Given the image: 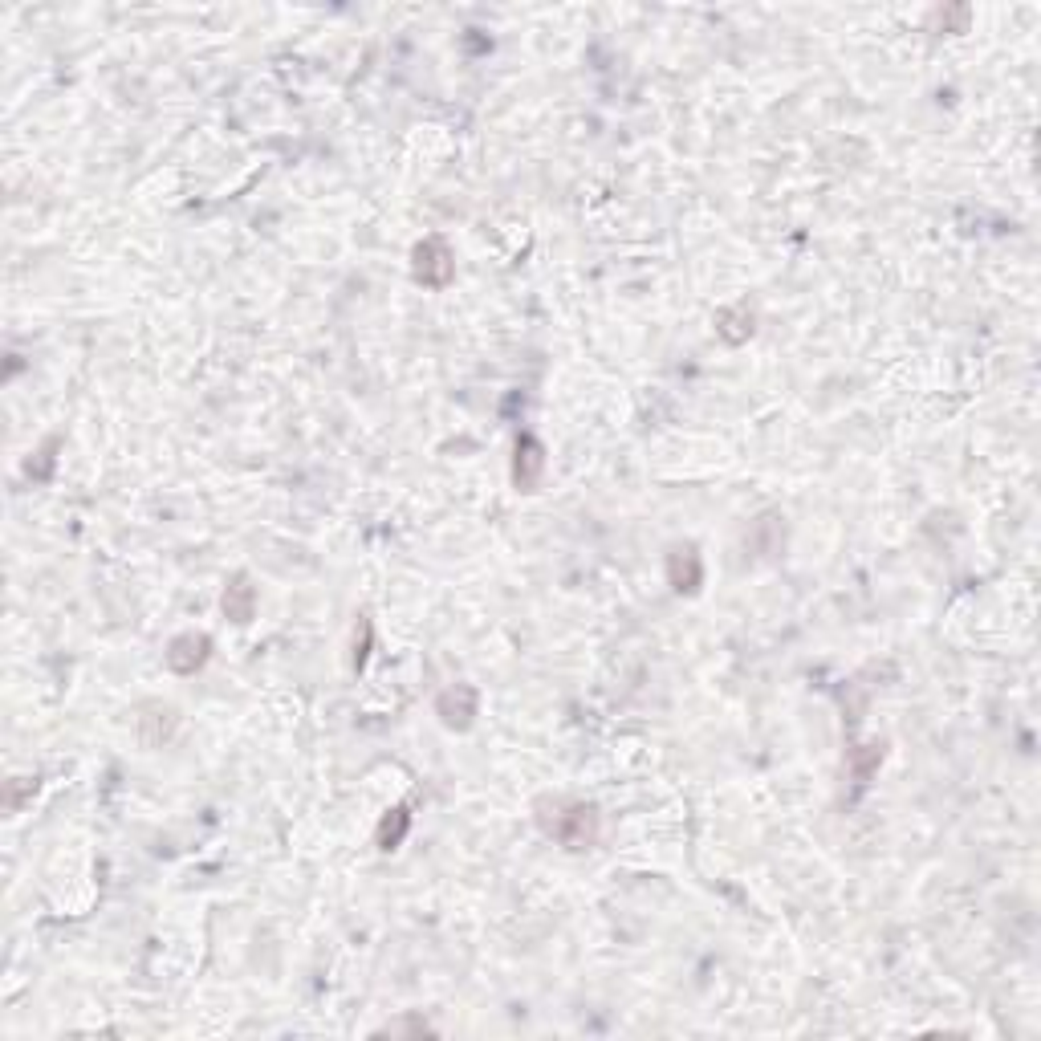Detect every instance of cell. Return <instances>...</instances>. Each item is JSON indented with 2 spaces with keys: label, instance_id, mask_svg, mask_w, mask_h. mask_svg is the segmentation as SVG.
Wrapping results in <instances>:
<instances>
[{
  "label": "cell",
  "instance_id": "9c48e42d",
  "mask_svg": "<svg viewBox=\"0 0 1041 1041\" xmlns=\"http://www.w3.org/2000/svg\"><path fill=\"white\" fill-rule=\"evenodd\" d=\"M407 826H411V818H407V810H395L391 818H383V826H379V846L383 850H395L399 842H403V834H407Z\"/></svg>",
  "mask_w": 1041,
  "mask_h": 1041
},
{
  "label": "cell",
  "instance_id": "ba28073f",
  "mask_svg": "<svg viewBox=\"0 0 1041 1041\" xmlns=\"http://www.w3.org/2000/svg\"><path fill=\"white\" fill-rule=\"evenodd\" d=\"M716 330L728 342H745L753 334V310H749V305H728V310L716 314Z\"/></svg>",
  "mask_w": 1041,
  "mask_h": 1041
},
{
  "label": "cell",
  "instance_id": "3957f363",
  "mask_svg": "<svg viewBox=\"0 0 1041 1041\" xmlns=\"http://www.w3.org/2000/svg\"><path fill=\"white\" fill-rule=\"evenodd\" d=\"M440 716H444V724L448 728H468L472 724V716H476V692L468 688V684H456L452 692H444L440 696Z\"/></svg>",
  "mask_w": 1041,
  "mask_h": 1041
},
{
  "label": "cell",
  "instance_id": "6da1fadb",
  "mask_svg": "<svg viewBox=\"0 0 1041 1041\" xmlns=\"http://www.w3.org/2000/svg\"><path fill=\"white\" fill-rule=\"evenodd\" d=\"M452 273H456V265H452V253H448L444 240H423L419 249H415V277H419L423 285L440 289V285L452 281Z\"/></svg>",
  "mask_w": 1041,
  "mask_h": 1041
},
{
  "label": "cell",
  "instance_id": "5b68a950",
  "mask_svg": "<svg viewBox=\"0 0 1041 1041\" xmlns=\"http://www.w3.org/2000/svg\"><path fill=\"white\" fill-rule=\"evenodd\" d=\"M208 647H212V639L208 635H183V639H175L171 643V651H167V663L175 667V671H196L204 659H208Z\"/></svg>",
  "mask_w": 1041,
  "mask_h": 1041
},
{
  "label": "cell",
  "instance_id": "7a4b0ae2",
  "mask_svg": "<svg viewBox=\"0 0 1041 1041\" xmlns=\"http://www.w3.org/2000/svg\"><path fill=\"white\" fill-rule=\"evenodd\" d=\"M541 468H545L541 444H537L533 436H521V440H517V464H513V480H517V488L533 493L537 480H541Z\"/></svg>",
  "mask_w": 1041,
  "mask_h": 1041
},
{
  "label": "cell",
  "instance_id": "52a82bcc",
  "mask_svg": "<svg viewBox=\"0 0 1041 1041\" xmlns=\"http://www.w3.org/2000/svg\"><path fill=\"white\" fill-rule=\"evenodd\" d=\"M253 602H257V590L249 586V578H236L228 590H224V615L232 623H249L253 619Z\"/></svg>",
  "mask_w": 1041,
  "mask_h": 1041
},
{
  "label": "cell",
  "instance_id": "8992f818",
  "mask_svg": "<svg viewBox=\"0 0 1041 1041\" xmlns=\"http://www.w3.org/2000/svg\"><path fill=\"white\" fill-rule=\"evenodd\" d=\"M667 574H671V586H676V590H696V586H700V554H696L692 545L671 549Z\"/></svg>",
  "mask_w": 1041,
  "mask_h": 1041
},
{
  "label": "cell",
  "instance_id": "277c9868",
  "mask_svg": "<svg viewBox=\"0 0 1041 1041\" xmlns=\"http://www.w3.org/2000/svg\"><path fill=\"white\" fill-rule=\"evenodd\" d=\"M554 834H558V842H566V846H586V842L594 838V810H590V806H570V810L558 818Z\"/></svg>",
  "mask_w": 1041,
  "mask_h": 1041
}]
</instances>
